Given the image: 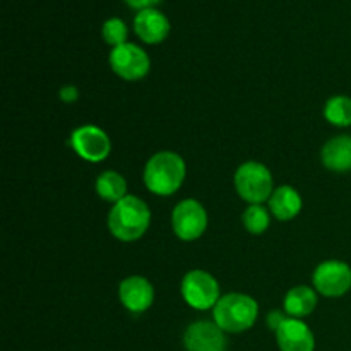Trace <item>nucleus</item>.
<instances>
[{
    "label": "nucleus",
    "instance_id": "5701e85b",
    "mask_svg": "<svg viewBox=\"0 0 351 351\" xmlns=\"http://www.w3.org/2000/svg\"><path fill=\"white\" fill-rule=\"evenodd\" d=\"M125 2L129 3L132 9L144 10V9H151V7H154L156 3H160L161 0H125Z\"/></svg>",
    "mask_w": 351,
    "mask_h": 351
},
{
    "label": "nucleus",
    "instance_id": "a211bd4d",
    "mask_svg": "<svg viewBox=\"0 0 351 351\" xmlns=\"http://www.w3.org/2000/svg\"><path fill=\"white\" fill-rule=\"evenodd\" d=\"M324 119L335 127L351 125V98L346 95H336L324 105Z\"/></svg>",
    "mask_w": 351,
    "mask_h": 351
},
{
    "label": "nucleus",
    "instance_id": "9d476101",
    "mask_svg": "<svg viewBox=\"0 0 351 351\" xmlns=\"http://www.w3.org/2000/svg\"><path fill=\"white\" fill-rule=\"evenodd\" d=\"M184 346L187 351H225V331L215 321H197L185 329Z\"/></svg>",
    "mask_w": 351,
    "mask_h": 351
},
{
    "label": "nucleus",
    "instance_id": "1a4fd4ad",
    "mask_svg": "<svg viewBox=\"0 0 351 351\" xmlns=\"http://www.w3.org/2000/svg\"><path fill=\"white\" fill-rule=\"evenodd\" d=\"M71 146L79 158L89 163H99L112 153V141L108 134L101 127L91 123L77 127L71 134Z\"/></svg>",
    "mask_w": 351,
    "mask_h": 351
},
{
    "label": "nucleus",
    "instance_id": "2eb2a0df",
    "mask_svg": "<svg viewBox=\"0 0 351 351\" xmlns=\"http://www.w3.org/2000/svg\"><path fill=\"white\" fill-rule=\"evenodd\" d=\"M322 165L335 173L351 171V136H336L322 146Z\"/></svg>",
    "mask_w": 351,
    "mask_h": 351
},
{
    "label": "nucleus",
    "instance_id": "6e6552de",
    "mask_svg": "<svg viewBox=\"0 0 351 351\" xmlns=\"http://www.w3.org/2000/svg\"><path fill=\"white\" fill-rule=\"evenodd\" d=\"M110 67L123 81H141L149 74V55L136 43H123L110 53Z\"/></svg>",
    "mask_w": 351,
    "mask_h": 351
},
{
    "label": "nucleus",
    "instance_id": "ddd939ff",
    "mask_svg": "<svg viewBox=\"0 0 351 351\" xmlns=\"http://www.w3.org/2000/svg\"><path fill=\"white\" fill-rule=\"evenodd\" d=\"M134 31L144 43L158 45L170 34V21L161 10L151 7L137 12L134 17Z\"/></svg>",
    "mask_w": 351,
    "mask_h": 351
},
{
    "label": "nucleus",
    "instance_id": "f3484780",
    "mask_svg": "<svg viewBox=\"0 0 351 351\" xmlns=\"http://www.w3.org/2000/svg\"><path fill=\"white\" fill-rule=\"evenodd\" d=\"M96 194L106 202H119L127 194V180L115 170H106L96 178Z\"/></svg>",
    "mask_w": 351,
    "mask_h": 351
},
{
    "label": "nucleus",
    "instance_id": "6ab92c4d",
    "mask_svg": "<svg viewBox=\"0 0 351 351\" xmlns=\"http://www.w3.org/2000/svg\"><path fill=\"white\" fill-rule=\"evenodd\" d=\"M243 226L252 235H263L271 225V211L263 204H250L242 215Z\"/></svg>",
    "mask_w": 351,
    "mask_h": 351
},
{
    "label": "nucleus",
    "instance_id": "20e7f679",
    "mask_svg": "<svg viewBox=\"0 0 351 351\" xmlns=\"http://www.w3.org/2000/svg\"><path fill=\"white\" fill-rule=\"evenodd\" d=\"M235 191L249 204H263L269 201L274 192L273 173L259 161H245L240 165L233 177Z\"/></svg>",
    "mask_w": 351,
    "mask_h": 351
},
{
    "label": "nucleus",
    "instance_id": "39448f33",
    "mask_svg": "<svg viewBox=\"0 0 351 351\" xmlns=\"http://www.w3.org/2000/svg\"><path fill=\"white\" fill-rule=\"evenodd\" d=\"M182 298L189 307L195 311H209L215 308L221 298L219 283L211 273L204 269H192L182 278L180 285Z\"/></svg>",
    "mask_w": 351,
    "mask_h": 351
},
{
    "label": "nucleus",
    "instance_id": "423d86ee",
    "mask_svg": "<svg viewBox=\"0 0 351 351\" xmlns=\"http://www.w3.org/2000/svg\"><path fill=\"white\" fill-rule=\"evenodd\" d=\"M208 211L195 199H184L171 211V228L184 242H194L201 239L208 230Z\"/></svg>",
    "mask_w": 351,
    "mask_h": 351
},
{
    "label": "nucleus",
    "instance_id": "412c9836",
    "mask_svg": "<svg viewBox=\"0 0 351 351\" xmlns=\"http://www.w3.org/2000/svg\"><path fill=\"white\" fill-rule=\"evenodd\" d=\"M287 319H288V314L285 311H271L269 314H267V319H266L267 328H269L271 331L276 332L278 329L281 328V324L287 321Z\"/></svg>",
    "mask_w": 351,
    "mask_h": 351
},
{
    "label": "nucleus",
    "instance_id": "9b49d317",
    "mask_svg": "<svg viewBox=\"0 0 351 351\" xmlns=\"http://www.w3.org/2000/svg\"><path fill=\"white\" fill-rule=\"evenodd\" d=\"M119 300L132 314H143L154 304V287L147 278L129 276L120 283Z\"/></svg>",
    "mask_w": 351,
    "mask_h": 351
},
{
    "label": "nucleus",
    "instance_id": "4468645a",
    "mask_svg": "<svg viewBox=\"0 0 351 351\" xmlns=\"http://www.w3.org/2000/svg\"><path fill=\"white\" fill-rule=\"evenodd\" d=\"M267 204H269L271 215L278 221H290V219L297 218L300 215L302 208H304V199H302L300 192L295 187L281 185V187L274 189Z\"/></svg>",
    "mask_w": 351,
    "mask_h": 351
},
{
    "label": "nucleus",
    "instance_id": "f257e3e1",
    "mask_svg": "<svg viewBox=\"0 0 351 351\" xmlns=\"http://www.w3.org/2000/svg\"><path fill=\"white\" fill-rule=\"evenodd\" d=\"M108 230L120 242L143 239L151 225V209L137 195H125L112 206L108 213Z\"/></svg>",
    "mask_w": 351,
    "mask_h": 351
},
{
    "label": "nucleus",
    "instance_id": "4be33fe9",
    "mask_svg": "<svg viewBox=\"0 0 351 351\" xmlns=\"http://www.w3.org/2000/svg\"><path fill=\"white\" fill-rule=\"evenodd\" d=\"M58 96H60V99L64 103H74L79 99V91L75 86H64L60 89V93H58Z\"/></svg>",
    "mask_w": 351,
    "mask_h": 351
},
{
    "label": "nucleus",
    "instance_id": "7ed1b4c3",
    "mask_svg": "<svg viewBox=\"0 0 351 351\" xmlns=\"http://www.w3.org/2000/svg\"><path fill=\"white\" fill-rule=\"evenodd\" d=\"M259 315V305L250 295L228 293L223 295L213 308V321L225 332L239 335L245 332L256 324Z\"/></svg>",
    "mask_w": 351,
    "mask_h": 351
},
{
    "label": "nucleus",
    "instance_id": "dca6fc26",
    "mask_svg": "<svg viewBox=\"0 0 351 351\" xmlns=\"http://www.w3.org/2000/svg\"><path fill=\"white\" fill-rule=\"evenodd\" d=\"M317 291L312 287H293L287 295H285L283 311L287 312L288 317L293 319H305L315 311L317 307Z\"/></svg>",
    "mask_w": 351,
    "mask_h": 351
},
{
    "label": "nucleus",
    "instance_id": "f03ea898",
    "mask_svg": "<svg viewBox=\"0 0 351 351\" xmlns=\"http://www.w3.org/2000/svg\"><path fill=\"white\" fill-rule=\"evenodd\" d=\"M185 175L187 165L180 154L173 151H160L147 160L143 178L151 194L168 197L182 187Z\"/></svg>",
    "mask_w": 351,
    "mask_h": 351
},
{
    "label": "nucleus",
    "instance_id": "aec40b11",
    "mask_svg": "<svg viewBox=\"0 0 351 351\" xmlns=\"http://www.w3.org/2000/svg\"><path fill=\"white\" fill-rule=\"evenodd\" d=\"M101 34L105 43L112 45V47L115 48L127 43V34H129V31H127L125 23H123L122 19H119V17H110V19H106L105 24H103Z\"/></svg>",
    "mask_w": 351,
    "mask_h": 351
},
{
    "label": "nucleus",
    "instance_id": "f8f14e48",
    "mask_svg": "<svg viewBox=\"0 0 351 351\" xmlns=\"http://www.w3.org/2000/svg\"><path fill=\"white\" fill-rule=\"evenodd\" d=\"M276 341L281 351H314L315 336L302 319L288 317L276 332Z\"/></svg>",
    "mask_w": 351,
    "mask_h": 351
},
{
    "label": "nucleus",
    "instance_id": "0eeeda50",
    "mask_svg": "<svg viewBox=\"0 0 351 351\" xmlns=\"http://www.w3.org/2000/svg\"><path fill=\"white\" fill-rule=\"evenodd\" d=\"M312 285L322 297H345L351 290V266L343 261H324L315 267Z\"/></svg>",
    "mask_w": 351,
    "mask_h": 351
}]
</instances>
